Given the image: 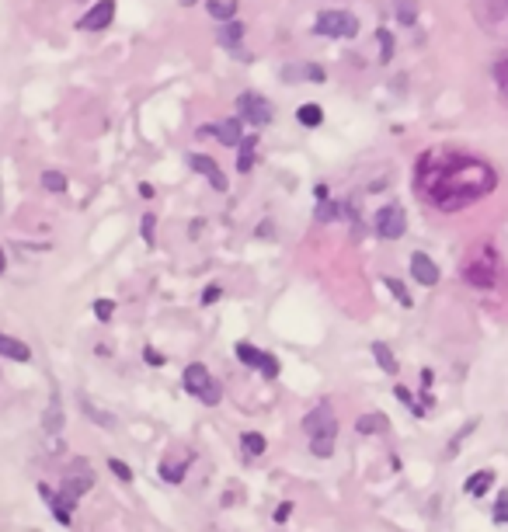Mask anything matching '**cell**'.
Here are the masks:
<instances>
[{
  "label": "cell",
  "mask_w": 508,
  "mask_h": 532,
  "mask_svg": "<svg viewBox=\"0 0 508 532\" xmlns=\"http://www.w3.org/2000/svg\"><path fill=\"white\" fill-rule=\"evenodd\" d=\"M494 185V167L470 153H425L418 164V191L442 212L466 209L470 202L491 195Z\"/></svg>",
  "instance_id": "6da1fadb"
},
{
  "label": "cell",
  "mask_w": 508,
  "mask_h": 532,
  "mask_svg": "<svg viewBox=\"0 0 508 532\" xmlns=\"http://www.w3.org/2000/svg\"><path fill=\"white\" fill-rule=\"evenodd\" d=\"M494 279H498V254L487 243H477L463 261V282H470L473 289H494Z\"/></svg>",
  "instance_id": "7a4b0ae2"
},
{
  "label": "cell",
  "mask_w": 508,
  "mask_h": 532,
  "mask_svg": "<svg viewBox=\"0 0 508 532\" xmlns=\"http://www.w3.org/2000/svg\"><path fill=\"white\" fill-rule=\"evenodd\" d=\"M181 386H185V393H192V397H195L198 404H205V407H216V404L223 400L219 383L212 379V372H209L202 362L185 366V372H181Z\"/></svg>",
  "instance_id": "3957f363"
},
{
  "label": "cell",
  "mask_w": 508,
  "mask_h": 532,
  "mask_svg": "<svg viewBox=\"0 0 508 532\" xmlns=\"http://www.w3.org/2000/svg\"><path fill=\"white\" fill-rule=\"evenodd\" d=\"M314 35H321V39H355L359 35V18L352 11H341V8L321 11L314 18Z\"/></svg>",
  "instance_id": "277c9868"
},
{
  "label": "cell",
  "mask_w": 508,
  "mask_h": 532,
  "mask_svg": "<svg viewBox=\"0 0 508 532\" xmlns=\"http://www.w3.org/2000/svg\"><path fill=\"white\" fill-rule=\"evenodd\" d=\"M237 119L254 129H265L276 119V105L258 91H244V94H237Z\"/></svg>",
  "instance_id": "5b68a950"
},
{
  "label": "cell",
  "mask_w": 508,
  "mask_h": 532,
  "mask_svg": "<svg viewBox=\"0 0 508 532\" xmlns=\"http://www.w3.org/2000/svg\"><path fill=\"white\" fill-rule=\"evenodd\" d=\"M373 226H376V233H380L383 240H400V237L407 233V212H404L397 202L380 205V212H376Z\"/></svg>",
  "instance_id": "8992f818"
},
{
  "label": "cell",
  "mask_w": 508,
  "mask_h": 532,
  "mask_svg": "<svg viewBox=\"0 0 508 532\" xmlns=\"http://www.w3.org/2000/svg\"><path fill=\"white\" fill-rule=\"evenodd\" d=\"M233 352H237V359H240L244 366L258 369L265 379H276V376H279V369H282L276 355H269V352H262V348H254L251 341H237V348H233Z\"/></svg>",
  "instance_id": "52a82bcc"
},
{
  "label": "cell",
  "mask_w": 508,
  "mask_h": 532,
  "mask_svg": "<svg viewBox=\"0 0 508 532\" xmlns=\"http://www.w3.org/2000/svg\"><path fill=\"white\" fill-rule=\"evenodd\" d=\"M303 431H307V438H314V435H338V414H335L331 400H321L310 414H303Z\"/></svg>",
  "instance_id": "ba28073f"
},
{
  "label": "cell",
  "mask_w": 508,
  "mask_h": 532,
  "mask_svg": "<svg viewBox=\"0 0 508 532\" xmlns=\"http://www.w3.org/2000/svg\"><path fill=\"white\" fill-rule=\"evenodd\" d=\"M112 22H115V0H98L87 15H81L77 28L81 32H105Z\"/></svg>",
  "instance_id": "9c48e42d"
},
{
  "label": "cell",
  "mask_w": 508,
  "mask_h": 532,
  "mask_svg": "<svg viewBox=\"0 0 508 532\" xmlns=\"http://www.w3.org/2000/svg\"><path fill=\"white\" fill-rule=\"evenodd\" d=\"M188 167H192V171H198V174H202V178H205V181L216 188V191H226V188H230L226 174L219 171V164H216L212 157H205V153H192V157H188Z\"/></svg>",
  "instance_id": "30bf717a"
},
{
  "label": "cell",
  "mask_w": 508,
  "mask_h": 532,
  "mask_svg": "<svg viewBox=\"0 0 508 532\" xmlns=\"http://www.w3.org/2000/svg\"><path fill=\"white\" fill-rule=\"evenodd\" d=\"M39 490H42V497L49 501V508H53L56 522L70 525V522H74V504H77V497H74V494H67V490H49L46 483H39Z\"/></svg>",
  "instance_id": "8fae6325"
},
{
  "label": "cell",
  "mask_w": 508,
  "mask_h": 532,
  "mask_svg": "<svg viewBox=\"0 0 508 532\" xmlns=\"http://www.w3.org/2000/svg\"><path fill=\"white\" fill-rule=\"evenodd\" d=\"M411 275H414V282L418 286H439V264L425 254V250H414L411 254Z\"/></svg>",
  "instance_id": "7c38bea8"
},
{
  "label": "cell",
  "mask_w": 508,
  "mask_h": 532,
  "mask_svg": "<svg viewBox=\"0 0 508 532\" xmlns=\"http://www.w3.org/2000/svg\"><path fill=\"white\" fill-rule=\"evenodd\" d=\"M324 77H328V70L321 63H289V67H282V80L286 84H303V80L321 84Z\"/></svg>",
  "instance_id": "4fadbf2b"
},
{
  "label": "cell",
  "mask_w": 508,
  "mask_h": 532,
  "mask_svg": "<svg viewBox=\"0 0 508 532\" xmlns=\"http://www.w3.org/2000/svg\"><path fill=\"white\" fill-rule=\"evenodd\" d=\"M244 35H247V28H244V22H219V28H216V42L223 46V49H230V53H240V42H244Z\"/></svg>",
  "instance_id": "5bb4252c"
},
{
  "label": "cell",
  "mask_w": 508,
  "mask_h": 532,
  "mask_svg": "<svg viewBox=\"0 0 508 532\" xmlns=\"http://www.w3.org/2000/svg\"><path fill=\"white\" fill-rule=\"evenodd\" d=\"M212 136H216L223 146H240V139H244V122H240V119H223V122L212 126Z\"/></svg>",
  "instance_id": "9a60e30c"
},
{
  "label": "cell",
  "mask_w": 508,
  "mask_h": 532,
  "mask_svg": "<svg viewBox=\"0 0 508 532\" xmlns=\"http://www.w3.org/2000/svg\"><path fill=\"white\" fill-rule=\"evenodd\" d=\"M0 355L11 359V362H32V348L22 338H11L4 331H0Z\"/></svg>",
  "instance_id": "2e32d148"
},
{
  "label": "cell",
  "mask_w": 508,
  "mask_h": 532,
  "mask_svg": "<svg viewBox=\"0 0 508 532\" xmlns=\"http://www.w3.org/2000/svg\"><path fill=\"white\" fill-rule=\"evenodd\" d=\"M240 449H244V459H258V456H265L269 442H265L262 431H244L240 435Z\"/></svg>",
  "instance_id": "e0dca14e"
},
{
  "label": "cell",
  "mask_w": 508,
  "mask_h": 532,
  "mask_svg": "<svg viewBox=\"0 0 508 532\" xmlns=\"http://www.w3.org/2000/svg\"><path fill=\"white\" fill-rule=\"evenodd\" d=\"M387 428H390V421H387V414H380V411L362 414V418L355 421V431H359V435H380V431H387Z\"/></svg>",
  "instance_id": "ac0fdd59"
},
{
  "label": "cell",
  "mask_w": 508,
  "mask_h": 532,
  "mask_svg": "<svg viewBox=\"0 0 508 532\" xmlns=\"http://www.w3.org/2000/svg\"><path fill=\"white\" fill-rule=\"evenodd\" d=\"M296 122H300L303 129H317V126L324 122V108H321V105H314V101H307V105H300V108H296Z\"/></svg>",
  "instance_id": "d6986e66"
},
{
  "label": "cell",
  "mask_w": 508,
  "mask_h": 532,
  "mask_svg": "<svg viewBox=\"0 0 508 532\" xmlns=\"http://www.w3.org/2000/svg\"><path fill=\"white\" fill-rule=\"evenodd\" d=\"M91 483H94V473H91V470H84V477H81V473H67L63 490H67V494H74V497H81V494H87V490H91Z\"/></svg>",
  "instance_id": "ffe728a7"
},
{
  "label": "cell",
  "mask_w": 508,
  "mask_h": 532,
  "mask_svg": "<svg viewBox=\"0 0 508 532\" xmlns=\"http://www.w3.org/2000/svg\"><path fill=\"white\" fill-rule=\"evenodd\" d=\"M373 359H376V366H380L383 372H390V376H397V372H400V366H397L393 352H390L383 341H373Z\"/></svg>",
  "instance_id": "44dd1931"
},
{
  "label": "cell",
  "mask_w": 508,
  "mask_h": 532,
  "mask_svg": "<svg viewBox=\"0 0 508 532\" xmlns=\"http://www.w3.org/2000/svg\"><path fill=\"white\" fill-rule=\"evenodd\" d=\"M205 11H209L212 22H233L237 0H205Z\"/></svg>",
  "instance_id": "7402d4cb"
},
{
  "label": "cell",
  "mask_w": 508,
  "mask_h": 532,
  "mask_svg": "<svg viewBox=\"0 0 508 532\" xmlns=\"http://www.w3.org/2000/svg\"><path fill=\"white\" fill-rule=\"evenodd\" d=\"M393 18H397L404 28H411V25L418 22V0H393Z\"/></svg>",
  "instance_id": "603a6c76"
},
{
  "label": "cell",
  "mask_w": 508,
  "mask_h": 532,
  "mask_svg": "<svg viewBox=\"0 0 508 532\" xmlns=\"http://www.w3.org/2000/svg\"><path fill=\"white\" fill-rule=\"evenodd\" d=\"M188 463H192L188 456H185L181 463H160V470H157V473H160V480H164V483H185V470H188Z\"/></svg>",
  "instance_id": "cb8c5ba5"
},
{
  "label": "cell",
  "mask_w": 508,
  "mask_h": 532,
  "mask_svg": "<svg viewBox=\"0 0 508 532\" xmlns=\"http://www.w3.org/2000/svg\"><path fill=\"white\" fill-rule=\"evenodd\" d=\"M491 483H494V470H480V473L466 477V494H470V497H480Z\"/></svg>",
  "instance_id": "d4e9b609"
},
{
  "label": "cell",
  "mask_w": 508,
  "mask_h": 532,
  "mask_svg": "<svg viewBox=\"0 0 508 532\" xmlns=\"http://www.w3.org/2000/svg\"><path fill=\"white\" fill-rule=\"evenodd\" d=\"M254 146H258V139H240V153H237V171L240 174H247L251 167H254Z\"/></svg>",
  "instance_id": "484cf974"
},
{
  "label": "cell",
  "mask_w": 508,
  "mask_h": 532,
  "mask_svg": "<svg viewBox=\"0 0 508 532\" xmlns=\"http://www.w3.org/2000/svg\"><path fill=\"white\" fill-rule=\"evenodd\" d=\"M42 428H46L49 435H56V431L63 428V407H60V397H53V404H49V411H46V418H42Z\"/></svg>",
  "instance_id": "4316f807"
},
{
  "label": "cell",
  "mask_w": 508,
  "mask_h": 532,
  "mask_svg": "<svg viewBox=\"0 0 508 532\" xmlns=\"http://www.w3.org/2000/svg\"><path fill=\"white\" fill-rule=\"evenodd\" d=\"M335 438H338V435H314V438H310V452H314L317 459H331V456H335Z\"/></svg>",
  "instance_id": "83f0119b"
},
{
  "label": "cell",
  "mask_w": 508,
  "mask_h": 532,
  "mask_svg": "<svg viewBox=\"0 0 508 532\" xmlns=\"http://www.w3.org/2000/svg\"><path fill=\"white\" fill-rule=\"evenodd\" d=\"M67 174H60V171H42V188L46 191H53V195H63L67 191Z\"/></svg>",
  "instance_id": "f1b7e54d"
},
{
  "label": "cell",
  "mask_w": 508,
  "mask_h": 532,
  "mask_svg": "<svg viewBox=\"0 0 508 532\" xmlns=\"http://www.w3.org/2000/svg\"><path fill=\"white\" fill-rule=\"evenodd\" d=\"M314 216H317V223H335L338 216H345V209H341L338 202H328V198H321V202H317V212H314Z\"/></svg>",
  "instance_id": "f546056e"
},
{
  "label": "cell",
  "mask_w": 508,
  "mask_h": 532,
  "mask_svg": "<svg viewBox=\"0 0 508 532\" xmlns=\"http://www.w3.org/2000/svg\"><path fill=\"white\" fill-rule=\"evenodd\" d=\"M376 39H380V63L387 67V63L393 60V49H397V42H393V32L380 28V32H376Z\"/></svg>",
  "instance_id": "4dcf8cb0"
},
{
  "label": "cell",
  "mask_w": 508,
  "mask_h": 532,
  "mask_svg": "<svg viewBox=\"0 0 508 532\" xmlns=\"http://www.w3.org/2000/svg\"><path fill=\"white\" fill-rule=\"evenodd\" d=\"M383 286L393 293V300H397L400 307H411V303H414V300H411V293L404 289V282H400V279H390V275H387V279H383Z\"/></svg>",
  "instance_id": "1f68e13d"
},
{
  "label": "cell",
  "mask_w": 508,
  "mask_h": 532,
  "mask_svg": "<svg viewBox=\"0 0 508 532\" xmlns=\"http://www.w3.org/2000/svg\"><path fill=\"white\" fill-rule=\"evenodd\" d=\"M81 407H84V411H87V418H91V421H98L101 428H115V418H112V414H105V411H98L91 400H81Z\"/></svg>",
  "instance_id": "d6a6232c"
},
{
  "label": "cell",
  "mask_w": 508,
  "mask_h": 532,
  "mask_svg": "<svg viewBox=\"0 0 508 532\" xmlns=\"http://www.w3.org/2000/svg\"><path fill=\"white\" fill-rule=\"evenodd\" d=\"M153 230H157V216H153V212H146V216H143V226H139V237H143V243H146V247H153V243H157V233H153Z\"/></svg>",
  "instance_id": "836d02e7"
},
{
  "label": "cell",
  "mask_w": 508,
  "mask_h": 532,
  "mask_svg": "<svg viewBox=\"0 0 508 532\" xmlns=\"http://www.w3.org/2000/svg\"><path fill=\"white\" fill-rule=\"evenodd\" d=\"M494 80H498V91H501L505 101H508V56L494 63Z\"/></svg>",
  "instance_id": "e575fe53"
},
{
  "label": "cell",
  "mask_w": 508,
  "mask_h": 532,
  "mask_svg": "<svg viewBox=\"0 0 508 532\" xmlns=\"http://www.w3.org/2000/svg\"><path fill=\"white\" fill-rule=\"evenodd\" d=\"M393 393H397V400H400V404H404V407H407V411H414V414H418V418H421V414H425V407H421V404H414V393H411V390H407V386H397V390H393Z\"/></svg>",
  "instance_id": "d590c367"
},
{
  "label": "cell",
  "mask_w": 508,
  "mask_h": 532,
  "mask_svg": "<svg viewBox=\"0 0 508 532\" xmlns=\"http://www.w3.org/2000/svg\"><path fill=\"white\" fill-rule=\"evenodd\" d=\"M108 470H112V473H115V477H119L122 483H133V470H129V466H126L122 459H115V456H108Z\"/></svg>",
  "instance_id": "8d00e7d4"
},
{
  "label": "cell",
  "mask_w": 508,
  "mask_h": 532,
  "mask_svg": "<svg viewBox=\"0 0 508 532\" xmlns=\"http://www.w3.org/2000/svg\"><path fill=\"white\" fill-rule=\"evenodd\" d=\"M112 314H115V303H112V300H94V317H98L101 324H108Z\"/></svg>",
  "instance_id": "74e56055"
},
{
  "label": "cell",
  "mask_w": 508,
  "mask_h": 532,
  "mask_svg": "<svg viewBox=\"0 0 508 532\" xmlns=\"http://www.w3.org/2000/svg\"><path fill=\"white\" fill-rule=\"evenodd\" d=\"M216 300H223V286H219V282H209L205 293H202V307H212Z\"/></svg>",
  "instance_id": "f35d334b"
},
{
  "label": "cell",
  "mask_w": 508,
  "mask_h": 532,
  "mask_svg": "<svg viewBox=\"0 0 508 532\" xmlns=\"http://www.w3.org/2000/svg\"><path fill=\"white\" fill-rule=\"evenodd\" d=\"M494 518H498V522H508V490L498 497V504H494Z\"/></svg>",
  "instance_id": "ab89813d"
},
{
  "label": "cell",
  "mask_w": 508,
  "mask_h": 532,
  "mask_svg": "<svg viewBox=\"0 0 508 532\" xmlns=\"http://www.w3.org/2000/svg\"><path fill=\"white\" fill-rule=\"evenodd\" d=\"M289 515H293V501H282V504L272 511V518H276V522H286Z\"/></svg>",
  "instance_id": "60d3db41"
},
{
  "label": "cell",
  "mask_w": 508,
  "mask_h": 532,
  "mask_svg": "<svg viewBox=\"0 0 508 532\" xmlns=\"http://www.w3.org/2000/svg\"><path fill=\"white\" fill-rule=\"evenodd\" d=\"M143 359H146L150 366H164V355H160L157 348H143Z\"/></svg>",
  "instance_id": "b9f144b4"
},
{
  "label": "cell",
  "mask_w": 508,
  "mask_h": 532,
  "mask_svg": "<svg viewBox=\"0 0 508 532\" xmlns=\"http://www.w3.org/2000/svg\"><path fill=\"white\" fill-rule=\"evenodd\" d=\"M8 272V254H4V247H0V275Z\"/></svg>",
  "instance_id": "7bdbcfd3"
},
{
  "label": "cell",
  "mask_w": 508,
  "mask_h": 532,
  "mask_svg": "<svg viewBox=\"0 0 508 532\" xmlns=\"http://www.w3.org/2000/svg\"><path fill=\"white\" fill-rule=\"evenodd\" d=\"M314 195H317V202H321V198H328V185H317V188H314Z\"/></svg>",
  "instance_id": "ee69618b"
},
{
  "label": "cell",
  "mask_w": 508,
  "mask_h": 532,
  "mask_svg": "<svg viewBox=\"0 0 508 532\" xmlns=\"http://www.w3.org/2000/svg\"><path fill=\"white\" fill-rule=\"evenodd\" d=\"M178 4H181V8H192V4H195V0H178Z\"/></svg>",
  "instance_id": "f6af8a7d"
}]
</instances>
